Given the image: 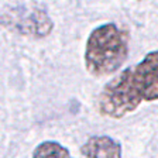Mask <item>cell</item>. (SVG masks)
Here are the masks:
<instances>
[{"instance_id": "1", "label": "cell", "mask_w": 158, "mask_h": 158, "mask_svg": "<svg viewBox=\"0 0 158 158\" xmlns=\"http://www.w3.org/2000/svg\"><path fill=\"white\" fill-rule=\"evenodd\" d=\"M157 99L158 52L155 49L106 83L98 98V109L105 117L122 118L134 112L141 102Z\"/></svg>"}, {"instance_id": "2", "label": "cell", "mask_w": 158, "mask_h": 158, "mask_svg": "<svg viewBox=\"0 0 158 158\" xmlns=\"http://www.w3.org/2000/svg\"><path fill=\"white\" fill-rule=\"evenodd\" d=\"M128 56V34L114 23L96 27L85 45V68L90 75L102 78L116 72Z\"/></svg>"}, {"instance_id": "4", "label": "cell", "mask_w": 158, "mask_h": 158, "mask_svg": "<svg viewBox=\"0 0 158 158\" xmlns=\"http://www.w3.org/2000/svg\"><path fill=\"white\" fill-rule=\"evenodd\" d=\"M85 158H122V144L110 135H92L81 147Z\"/></svg>"}, {"instance_id": "5", "label": "cell", "mask_w": 158, "mask_h": 158, "mask_svg": "<svg viewBox=\"0 0 158 158\" xmlns=\"http://www.w3.org/2000/svg\"><path fill=\"white\" fill-rule=\"evenodd\" d=\"M33 158H72L66 147L56 141L40 143L33 151Z\"/></svg>"}, {"instance_id": "3", "label": "cell", "mask_w": 158, "mask_h": 158, "mask_svg": "<svg viewBox=\"0 0 158 158\" xmlns=\"http://www.w3.org/2000/svg\"><path fill=\"white\" fill-rule=\"evenodd\" d=\"M0 24L19 34L34 38L49 35L54 28V21L44 7L35 3L11 4L0 10Z\"/></svg>"}]
</instances>
